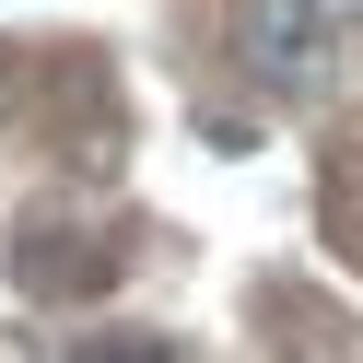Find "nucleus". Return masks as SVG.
<instances>
[{
    "mask_svg": "<svg viewBox=\"0 0 363 363\" xmlns=\"http://www.w3.org/2000/svg\"><path fill=\"white\" fill-rule=\"evenodd\" d=\"M246 59H258L269 82H328V12H305V0H258L246 12Z\"/></svg>",
    "mask_w": 363,
    "mask_h": 363,
    "instance_id": "nucleus-1",
    "label": "nucleus"
}]
</instances>
